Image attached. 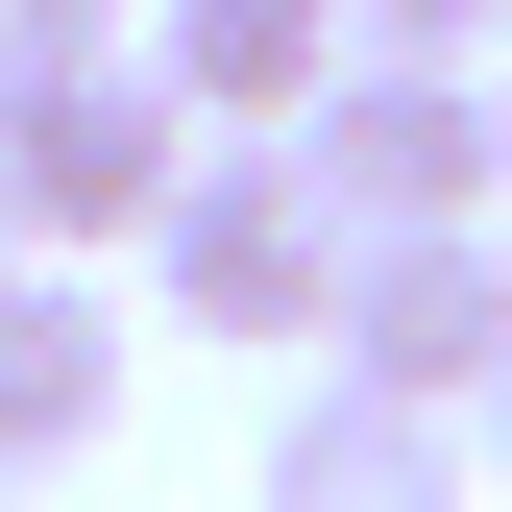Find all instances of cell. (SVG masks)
Wrapping results in <instances>:
<instances>
[{"instance_id": "cell-1", "label": "cell", "mask_w": 512, "mask_h": 512, "mask_svg": "<svg viewBox=\"0 0 512 512\" xmlns=\"http://www.w3.org/2000/svg\"><path fill=\"white\" fill-rule=\"evenodd\" d=\"M342 196H317L293 147H196V196L147 220V293L196 317V342H342Z\"/></svg>"}, {"instance_id": "cell-2", "label": "cell", "mask_w": 512, "mask_h": 512, "mask_svg": "<svg viewBox=\"0 0 512 512\" xmlns=\"http://www.w3.org/2000/svg\"><path fill=\"white\" fill-rule=\"evenodd\" d=\"M293 171L342 196V244H439L512 196V74H439V49H366L342 98L293 122Z\"/></svg>"}, {"instance_id": "cell-3", "label": "cell", "mask_w": 512, "mask_h": 512, "mask_svg": "<svg viewBox=\"0 0 512 512\" xmlns=\"http://www.w3.org/2000/svg\"><path fill=\"white\" fill-rule=\"evenodd\" d=\"M0 196H25V244L74 269V244H147L171 196H196V98L147 74V49H98V74L0 98Z\"/></svg>"}, {"instance_id": "cell-4", "label": "cell", "mask_w": 512, "mask_h": 512, "mask_svg": "<svg viewBox=\"0 0 512 512\" xmlns=\"http://www.w3.org/2000/svg\"><path fill=\"white\" fill-rule=\"evenodd\" d=\"M342 391H415V415H488V366H512V244L488 220H439V244H366L342 269Z\"/></svg>"}, {"instance_id": "cell-5", "label": "cell", "mask_w": 512, "mask_h": 512, "mask_svg": "<svg viewBox=\"0 0 512 512\" xmlns=\"http://www.w3.org/2000/svg\"><path fill=\"white\" fill-rule=\"evenodd\" d=\"M147 74L196 98V147H293V122L366 74V25L342 0H147Z\"/></svg>"}, {"instance_id": "cell-6", "label": "cell", "mask_w": 512, "mask_h": 512, "mask_svg": "<svg viewBox=\"0 0 512 512\" xmlns=\"http://www.w3.org/2000/svg\"><path fill=\"white\" fill-rule=\"evenodd\" d=\"M464 464H488L464 415H415V391H342V366L269 415V512H464Z\"/></svg>"}, {"instance_id": "cell-7", "label": "cell", "mask_w": 512, "mask_h": 512, "mask_svg": "<svg viewBox=\"0 0 512 512\" xmlns=\"http://www.w3.org/2000/svg\"><path fill=\"white\" fill-rule=\"evenodd\" d=\"M98 415H122V317H98V269H49V244H25V269H0V488L74 464Z\"/></svg>"}, {"instance_id": "cell-8", "label": "cell", "mask_w": 512, "mask_h": 512, "mask_svg": "<svg viewBox=\"0 0 512 512\" xmlns=\"http://www.w3.org/2000/svg\"><path fill=\"white\" fill-rule=\"evenodd\" d=\"M122 49V0H0V98H49V74H98Z\"/></svg>"}, {"instance_id": "cell-9", "label": "cell", "mask_w": 512, "mask_h": 512, "mask_svg": "<svg viewBox=\"0 0 512 512\" xmlns=\"http://www.w3.org/2000/svg\"><path fill=\"white\" fill-rule=\"evenodd\" d=\"M342 25H366V49H439V74H488V49H512V0H342Z\"/></svg>"}, {"instance_id": "cell-10", "label": "cell", "mask_w": 512, "mask_h": 512, "mask_svg": "<svg viewBox=\"0 0 512 512\" xmlns=\"http://www.w3.org/2000/svg\"><path fill=\"white\" fill-rule=\"evenodd\" d=\"M464 439H488V464H512V366H488V415H464Z\"/></svg>"}, {"instance_id": "cell-11", "label": "cell", "mask_w": 512, "mask_h": 512, "mask_svg": "<svg viewBox=\"0 0 512 512\" xmlns=\"http://www.w3.org/2000/svg\"><path fill=\"white\" fill-rule=\"evenodd\" d=\"M0 269H25V196H0Z\"/></svg>"}]
</instances>
